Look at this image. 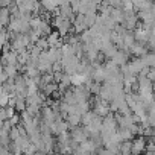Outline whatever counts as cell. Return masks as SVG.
I'll use <instances>...</instances> for the list:
<instances>
[{
	"mask_svg": "<svg viewBox=\"0 0 155 155\" xmlns=\"http://www.w3.org/2000/svg\"><path fill=\"white\" fill-rule=\"evenodd\" d=\"M68 134H70V138H71L74 143H78V144H81V143H84L85 140H88V134H87V129H85L84 126L70 128Z\"/></svg>",
	"mask_w": 155,
	"mask_h": 155,
	"instance_id": "1",
	"label": "cell"
},
{
	"mask_svg": "<svg viewBox=\"0 0 155 155\" xmlns=\"http://www.w3.org/2000/svg\"><path fill=\"white\" fill-rule=\"evenodd\" d=\"M14 110L17 114L23 113L26 110V99L25 97H20V96H15V102H14Z\"/></svg>",
	"mask_w": 155,
	"mask_h": 155,
	"instance_id": "2",
	"label": "cell"
}]
</instances>
